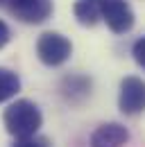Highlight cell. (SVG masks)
Returning a JSON list of instances; mask_svg holds the SVG:
<instances>
[{"instance_id": "30bf717a", "label": "cell", "mask_w": 145, "mask_h": 147, "mask_svg": "<svg viewBox=\"0 0 145 147\" xmlns=\"http://www.w3.org/2000/svg\"><path fill=\"white\" fill-rule=\"evenodd\" d=\"M12 147H48L45 140H36L34 136H30V138H16V143Z\"/></svg>"}, {"instance_id": "5b68a950", "label": "cell", "mask_w": 145, "mask_h": 147, "mask_svg": "<svg viewBox=\"0 0 145 147\" xmlns=\"http://www.w3.org/2000/svg\"><path fill=\"white\" fill-rule=\"evenodd\" d=\"M118 107L125 115H136L145 111V82L141 77H125L120 82Z\"/></svg>"}, {"instance_id": "7a4b0ae2", "label": "cell", "mask_w": 145, "mask_h": 147, "mask_svg": "<svg viewBox=\"0 0 145 147\" xmlns=\"http://www.w3.org/2000/svg\"><path fill=\"white\" fill-rule=\"evenodd\" d=\"M36 55L45 66L57 68V66H61V63H66L70 59L72 43L59 32H45L36 41Z\"/></svg>"}, {"instance_id": "8fae6325", "label": "cell", "mask_w": 145, "mask_h": 147, "mask_svg": "<svg viewBox=\"0 0 145 147\" xmlns=\"http://www.w3.org/2000/svg\"><path fill=\"white\" fill-rule=\"evenodd\" d=\"M9 38H12V32H9L7 23H5V20H0V50L9 43Z\"/></svg>"}, {"instance_id": "6da1fadb", "label": "cell", "mask_w": 145, "mask_h": 147, "mask_svg": "<svg viewBox=\"0 0 145 147\" xmlns=\"http://www.w3.org/2000/svg\"><path fill=\"white\" fill-rule=\"evenodd\" d=\"M2 122L7 134H12L14 138H30L36 136V131L43 125V115L41 109L30 100H16L14 104H9L5 109Z\"/></svg>"}, {"instance_id": "ba28073f", "label": "cell", "mask_w": 145, "mask_h": 147, "mask_svg": "<svg viewBox=\"0 0 145 147\" xmlns=\"http://www.w3.org/2000/svg\"><path fill=\"white\" fill-rule=\"evenodd\" d=\"M20 91V77L9 68H0V102L12 100Z\"/></svg>"}, {"instance_id": "3957f363", "label": "cell", "mask_w": 145, "mask_h": 147, "mask_svg": "<svg viewBox=\"0 0 145 147\" xmlns=\"http://www.w3.org/2000/svg\"><path fill=\"white\" fill-rule=\"evenodd\" d=\"M100 18L107 23L113 34H125L134 27V11L127 0H98Z\"/></svg>"}, {"instance_id": "52a82bcc", "label": "cell", "mask_w": 145, "mask_h": 147, "mask_svg": "<svg viewBox=\"0 0 145 147\" xmlns=\"http://www.w3.org/2000/svg\"><path fill=\"white\" fill-rule=\"evenodd\" d=\"M75 18L79 20L82 25L93 27L98 20H100V2L98 0H79L75 2Z\"/></svg>"}, {"instance_id": "7c38bea8", "label": "cell", "mask_w": 145, "mask_h": 147, "mask_svg": "<svg viewBox=\"0 0 145 147\" xmlns=\"http://www.w3.org/2000/svg\"><path fill=\"white\" fill-rule=\"evenodd\" d=\"M7 2H9V0H2V7H5V5H7Z\"/></svg>"}, {"instance_id": "277c9868", "label": "cell", "mask_w": 145, "mask_h": 147, "mask_svg": "<svg viewBox=\"0 0 145 147\" xmlns=\"http://www.w3.org/2000/svg\"><path fill=\"white\" fill-rule=\"evenodd\" d=\"M5 7L12 16L27 25H39L52 14V0H9Z\"/></svg>"}, {"instance_id": "9c48e42d", "label": "cell", "mask_w": 145, "mask_h": 147, "mask_svg": "<svg viewBox=\"0 0 145 147\" xmlns=\"http://www.w3.org/2000/svg\"><path fill=\"white\" fill-rule=\"evenodd\" d=\"M131 55H134V61L145 70V36L138 38V41L131 45Z\"/></svg>"}, {"instance_id": "8992f818", "label": "cell", "mask_w": 145, "mask_h": 147, "mask_svg": "<svg viewBox=\"0 0 145 147\" xmlns=\"http://www.w3.org/2000/svg\"><path fill=\"white\" fill-rule=\"evenodd\" d=\"M129 143V131L120 122H107L93 131L91 147H123Z\"/></svg>"}, {"instance_id": "4fadbf2b", "label": "cell", "mask_w": 145, "mask_h": 147, "mask_svg": "<svg viewBox=\"0 0 145 147\" xmlns=\"http://www.w3.org/2000/svg\"><path fill=\"white\" fill-rule=\"evenodd\" d=\"M0 5H2V0H0Z\"/></svg>"}]
</instances>
